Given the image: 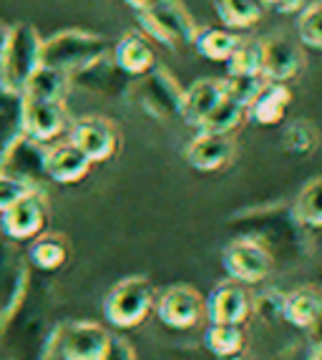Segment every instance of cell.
<instances>
[{
    "instance_id": "cell-39",
    "label": "cell",
    "mask_w": 322,
    "mask_h": 360,
    "mask_svg": "<svg viewBox=\"0 0 322 360\" xmlns=\"http://www.w3.org/2000/svg\"><path fill=\"white\" fill-rule=\"evenodd\" d=\"M6 38H8V25L0 23V51H3V46H6Z\"/></svg>"
},
{
    "instance_id": "cell-21",
    "label": "cell",
    "mask_w": 322,
    "mask_h": 360,
    "mask_svg": "<svg viewBox=\"0 0 322 360\" xmlns=\"http://www.w3.org/2000/svg\"><path fill=\"white\" fill-rule=\"evenodd\" d=\"M282 318L297 328V330H310L322 320V290L315 285H304L282 297Z\"/></svg>"
},
{
    "instance_id": "cell-27",
    "label": "cell",
    "mask_w": 322,
    "mask_h": 360,
    "mask_svg": "<svg viewBox=\"0 0 322 360\" xmlns=\"http://www.w3.org/2000/svg\"><path fill=\"white\" fill-rule=\"evenodd\" d=\"M247 119V108L242 103L232 101V98H221L209 116L197 127L199 134H217V136H232V131H237Z\"/></svg>"
},
{
    "instance_id": "cell-42",
    "label": "cell",
    "mask_w": 322,
    "mask_h": 360,
    "mask_svg": "<svg viewBox=\"0 0 322 360\" xmlns=\"http://www.w3.org/2000/svg\"><path fill=\"white\" fill-rule=\"evenodd\" d=\"M320 3H322V0H320Z\"/></svg>"
},
{
    "instance_id": "cell-12",
    "label": "cell",
    "mask_w": 322,
    "mask_h": 360,
    "mask_svg": "<svg viewBox=\"0 0 322 360\" xmlns=\"http://www.w3.org/2000/svg\"><path fill=\"white\" fill-rule=\"evenodd\" d=\"M141 96L143 108L156 119H172V116L181 114V96H184V86L176 81L172 71L167 66L156 63L146 76H141Z\"/></svg>"
},
{
    "instance_id": "cell-17",
    "label": "cell",
    "mask_w": 322,
    "mask_h": 360,
    "mask_svg": "<svg viewBox=\"0 0 322 360\" xmlns=\"http://www.w3.org/2000/svg\"><path fill=\"white\" fill-rule=\"evenodd\" d=\"M237 144L232 136H217V134H199L184 146L181 156L199 174H214L227 169L234 162Z\"/></svg>"
},
{
    "instance_id": "cell-24",
    "label": "cell",
    "mask_w": 322,
    "mask_h": 360,
    "mask_svg": "<svg viewBox=\"0 0 322 360\" xmlns=\"http://www.w3.org/2000/svg\"><path fill=\"white\" fill-rule=\"evenodd\" d=\"M217 18L221 28L242 33V30L255 28L264 15V6L259 0H212Z\"/></svg>"
},
{
    "instance_id": "cell-3",
    "label": "cell",
    "mask_w": 322,
    "mask_h": 360,
    "mask_svg": "<svg viewBox=\"0 0 322 360\" xmlns=\"http://www.w3.org/2000/svg\"><path fill=\"white\" fill-rule=\"evenodd\" d=\"M43 38L30 23L8 25L6 46L0 51V84L11 94H23L28 78L41 66Z\"/></svg>"
},
{
    "instance_id": "cell-41",
    "label": "cell",
    "mask_w": 322,
    "mask_h": 360,
    "mask_svg": "<svg viewBox=\"0 0 322 360\" xmlns=\"http://www.w3.org/2000/svg\"><path fill=\"white\" fill-rule=\"evenodd\" d=\"M310 360H322V350H317V353L315 355H312V358Z\"/></svg>"
},
{
    "instance_id": "cell-33",
    "label": "cell",
    "mask_w": 322,
    "mask_h": 360,
    "mask_svg": "<svg viewBox=\"0 0 322 360\" xmlns=\"http://www.w3.org/2000/svg\"><path fill=\"white\" fill-rule=\"evenodd\" d=\"M264 81L262 76H255V78H234L227 76L221 78V86H224V96L232 98V101L242 103L245 108H250V103L257 98V94L264 89Z\"/></svg>"
},
{
    "instance_id": "cell-34",
    "label": "cell",
    "mask_w": 322,
    "mask_h": 360,
    "mask_svg": "<svg viewBox=\"0 0 322 360\" xmlns=\"http://www.w3.org/2000/svg\"><path fill=\"white\" fill-rule=\"evenodd\" d=\"M285 146L287 151L300 156H307L317 146V131L310 121H295L285 131Z\"/></svg>"
},
{
    "instance_id": "cell-15",
    "label": "cell",
    "mask_w": 322,
    "mask_h": 360,
    "mask_svg": "<svg viewBox=\"0 0 322 360\" xmlns=\"http://www.w3.org/2000/svg\"><path fill=\"white\" fill-rule=\"evenodd\" d=\"M30 277L28 257L8 240H0V325L23 297Z\"/></svg>"
},
{
    "instance_id": "cell-14",
    "label": "cell",
    "mask_w": 322,
    "mask_h": 360,
    "mask_svg": "<svg viewBox=\"0 0 322 360\" xmlns=\"http://www.w3.org/2000/svg\"><path fill=\"white\" fill-rule=\"evenodd\" d=\"M204 315L209 323L217 325H245L252 315V295L247 285L234 280L214 285V290L204 297Z\"/></svg>"
},
{
    "instance_id": "cell-8",
    "label": "cell",
    "mask_w": 322,
    "mask_h": 360,
    "mask_svg": "<svg viewBox=\"0 0 322 360\" xmlns=\"http://www.w3.org/2000/svg\"><path fill=\"white\" fill-rule=\"evenodd\" d=\"M111 333L91 320H71L56 328L53 350L60 360H101Z\"/></svg>"
},
{
    "instance_id": "cell-38",
    "label": "cell",
    "mask_w": 322,
    "mask_h": 360,
    "mask_svg": "<svg viewBox=\"0 0 322 360\" xmlns=\"http://www.w3.org/2000/svg\"><path fill=\"white\" fill-rule=\"evenodd\" d=\"M121 3H126L134 13H141V11H149V8L159 6V3H164V0H121Z\"/></svg>"
},
{
    "instance_id": "cell-6",
    "label": "cell",
    "mask_w": 322,
    "mask_h": 360,
    "mask_svg": "<svg viewBox=\"0 0 322 360\" xmlns=\"http://www.w3.org/2000/svg\"><path fill=\"white\" fill-rule=\"evenodd\" d=\"M221 267L229 280L239 285H257L267 280L275 259L272 252L255 237H237L221 250Z\"/></svg>"
},
{
    "instance_id": "cell-13",
    "label": "cell",
    "mask_w": 322,
    "mask_h": 360,
    "mask_svg": "<svg viewBox=\"0 0 322 360\" xmlns=\"http://www.w3.org/2000/svg\"><path fill=\"white\" fill-rule=\"evenodd\" d=\"M3 232L11 242H23V240H36L38 234L46 232L48 222V202L46 192H28L11 207L3 212Z\"/></svg>"
},
{
    "instance_id": "cell-5",
    "label": "cell",
    "mask_w": 322,
    "mask_h": 360,
    "mask_svg": "<svg viewBox=\"0 0 322 360\" xmlns=\"http://www.w3.org/2000/svg\"><path fill=\"white\" fill-rule=\"evenodd\" d=\"M154 288L146 277L131 275L111 288L103 300V318L119 328V330H134L154 310Z\"/></svg>"
},
{
    "instance_id": "cell-28",
    "label": "cell",
    "mask_w": 322,
    "mask_h": 360,
    "mask_svg": "<svg viewBox=\"0 0 322 360\" xmlns=\"http://www.w3.org/2000/svg\"><path fill=\"white\" fill-rule=\"evenodd\" d=\"M295 222L307 229H322V176L304 181L292 205Z\"/></svg>"
},
{
    "instance_id": "cell-30",
    "label": "cell",
    "mask_w": 322,
    "mask_h": 360,
    "mask_svg": "<svg viewBox=\"0 0 322 360\" xmlns=\"http://www.w3.org/2000/svg\"><path fill=\"white\" fill-rule=\"evenodd\" d=\"M227 76L255 78L262 76V38H242L227 58Z\"/></svg>"
},
{
    "instance_id": "cell-1",
    "label": "cell",
    "mask_w": 322,
    "mask_h": 360,
    "mask_svg": "<svg viewBox=\"0 0 322 360\" xmlns=\"http://www.w3.org/2000/svg\"><path fill=\"white\" fill-rule=\"evenodd\" d=\"M41 290L43 285H38L36 277L30 275L23 297L0 325L3 342L15 360H46L48 353H53L56 328H48L46 323Z\"/></svg>"
},
{
    "instance_id": "cell-4",
    "label": "cell",
    "mask_w": 322,
    "mask_h": 360,
    "mask_svg": "<svg viewBox=\"0 0 322 360\" xmlns=\"http://www.w3.org/2000/svg\"><path fill=\"white\" fill-rule=\"evenodd\" d=\"M136 23L151 43L167 51L189 49L199 30L197 20L191 18V13L181 0H164L149 11L136 13Z\"/></svg>"
},
{
    "instance_id": "cell-26",
    "label": "cell",
    "mask_w": 322,
    "mask_h": 360,
    "mask_svg": "<svg viewBox=\"0 0 322 360\" xmlns=\"http://www.w3.org/2000/svg\"><path fill=\"white\" fill-rule=\"evenodd\" d=\"M68 91H71V81H68L66 73L48 66H38L36 73L28 78L20 96L43 98V101H66Z\"/></svg>"
},
{
    "instance_id": "cell-18",
    "label": "cell",
    "mask_w": 322,
    "mask_h": 360,
    "mask_svg": "<svg viewBox=\"0 0 322 360\" xmlns=\"http://www.w3.org/2000/svg\"><path fill=\"white\" fill-rule=\"evenodd\" d=\"M114 66L119 68L124 76L141 78L156 66V51L154 43L143 36L141 30H129L116 41L114 53H111Z\"/></svg>"
},
{
    "instance_id": "cell-9",
    "label": "cell",
    "mask_w": 322,
    "mask_h": 360,
    "mask_svg": "<svg viewBox=\"0 0 322 360\" xmlns=\"http://www.w3.org/2000/svg\"><path fill=\"white\" fill-rule=\"evenodd\" d=\"M68 141L76 146L91 164H101L114 159L121 146V134L114 121L106 116H84L71 124Z\"/></svg>"
},
{
    "instance_id": "cell-20",
    "label": "cell",
    "mask_w": 322,
    "mask_h": 360,
    "mask_svg": "<svg viewBox=\"0 0 322 360\" xmlns=\"http://www.w3.org/2000/svg\"><path fill=\"white\" fill-rule=\"evenodd\" d=\"M221 98H224L221 78H197L184 89L179 119H184V124H189L191 129H197Z\"/></svg>"
},
{
    "instance_id": "cell-16",
    "label": "cell",
    "mask_w": 322,
    "mask_h": 360,
    "mask_svg": "<svg viewBox=\"0 0 322 360\" xmlns=\"http://www.w3.org/2000/svg\"><path fill=\"white\" fill-rule=\"evenodd\" d=\"M304 66L302 46L287 36L262 38V78L269 84H287Z\"/></svg>"
},
{
    "instance_id": "cell-25",
    "label": "cell",
    "mask_w": 322,
    "mask_h": 360,
    "mask_svg": "<svg viewBox=\"0 0 322 360\" xmlns=\"http://www.w3.org/2000/svg\"><path fill=\"white\" fill-rule=\"evenodd\" d=\"M239 41H242V36L234 33V30L221 28V25H207V28L197 30L191 49L197 51L202 58L212 60V63H227V58L237 49Z\"/></svg>"
},
{
    "instance_id": "cell-35",
    "label": "cell",
    "mask_w": 322,
    "mask_h": 360,
    "mask_svg": "<svg viewBox=\"0 0 322 360\" xmlns=\"http://www.w3.org/2000/svg\"><path fill=\"white\" fill-rule=\"evenodd\" d=\"M28 192H33L30 186H25L23 181L13 179V176H8V174H3V172H0V214H3L6 210H11V207ZM36 192H38V189H36Z\"/></svg>"
},
{
    "instance_id": "cell-11",
    "label": "cell",
    "mask_w": 322,
    "mask_h": 360,
    "mask_svg": "<svg viewBox=\"0 0 322 360\" xmlns=\"http://www.w3.org/2000/svg\"><path fill=\"white\" fill-rule=\"evenodd\" d=\"M68 129L66 101L20 96V131L41 144H53Z\"/></svg>"
},
{
    "instance_id": "cell-22",
    "label": "cell",
    "mask_w": 322,
    "mask_h": 360,
    "mask_svg": "<svg viewBox=\"0 0 322 360\" xmlns=\"http://www.w3.org/2000/svg\"><path fill=\"white\" fill-rule=\"evenodd\" d=\"M290 103H292V89L287 84H269L267 81L247 108V119L255 121L257 127H277L285 119Z\"/></svg>"
},
{
    "instance_id": "cell-7",
    "label": "cell",
    "mask_w": 322,
    "mask_h": 360,
    "mask_svg": "<svg viewBox=\"0 0 322 360\" xmlns=\"http://www.w3.org/2000/svg\"><path fill=\"white\" fill-rule=\"evenodd\" d=\"M46 149H48V144H41V141L25 136V134L20 131L6 149L0 151V172L13 176V179L23 181L30 189L43 192V184L48 181Z\"/></svg>"
},
{
    "instance_id": "cell-40",
    "label": "cell",
    "mask_w": 322,
    "mask_h": 360,
    "mask_svg": "<svg viewBox=\"0 0 322 360\" xmlns=\"http://www.w3.org/2000/svg\"><path fill=\"white\" fill-rule=\"evenodd\" d=\"M259 3H262L264 8H275L277 3H282V0H259Z\"/></svg>"
},
{
    "instance_id": "cell-2",
    "label": "cell",
    "mask_w": 322,
    "mask_h": 360,
    "mask_svg": "<svg viewBox=\"0 0 322 360\" xmlns=\"http://www.w3.org/2000/svg\"><path fill=\"white\" fill-rule=\"evenodd\" d=\"M103 56H108V43L103 36L84 28H66L51 38H43L41 66L73 76Z\"/></svg>"
},
{
    "instance_id": "cell-10",
    "label": "cell",
    "mask_w": 322,
    "mask_h": 360,
    "mask_svg": "<svg viewBox=\"0 0 322 360\" xmlns=\"http://www.w3.org/2000/svg\"><path fill=\"white\" fill-rule=\"evenodd\" d=\"M156 318L172 330H191L204 318V297L191 285H172L154 300Z\"/></svg>"
},
{
    "instance_id": "cell-32",
    "label": "cell",
    "mask_w": 322,
    "mask_h": 360,
    "mask_svg": "<svg viewBox=\"0 0 322 360\" xmlns=\"http://www.w3.org/2000/svg\"><path fill=\"white\" fill-rule=\"evenodd\" d=\"M297 38L302 49L322 53V3H307L297 18Z\"/></svg>"
},
{
    "instance_id": "cell-37",
    "label": "cell",
    "mask_w": 322,
    "mask_h": 360,
    "mask_svg": "<svg viewBox=\"0 0 322 360\" xmlns=\"http://www.w3.org/2000/svg\"><path fill=\"white\" fill-rule=\"evenodd\" d=\"M307 6V0H282V3H277L272 11L275 13H285V15H292V13H302V8Z\"/></svg>"
},
{
    "instance_id": "cell-23",
    "label": "cell",
    "mask_w": 322,
    "mask_h": 360,
    "mask_svg": "<svg viewBox=\"0 0 322 360\" xmlns=\"http://www.w3.org/2000/svg\"><path fill=\"white\" fill-rule=\"evenodd\" d=\"M68 240L58 232H41L36 240L30 242L28 264H33L38 272H56L68 262Z\"/></svg>"
},
{
    "instance_id": "cell-29",
    "label": "cell",
    "mask_w": 322,
    "mask_h": 360,
    "mask_svg": "<svg viewBox=\"0 0 322 360\" xmlns=\"http://www.w3.org/2000/svg\"><path fill=\"white\" fill-rule=\"evenodd\" d=\"M247 335L242 330V325H217L209 323L204 330V348L217 358H234L245 350Z\"/></svg>"
},
{
    "instance_id": "cell-31",
    "label": "cell",
    "mask_w": 322,
    "mask_h": 360,
    "mask_svg": "<svg viewBox=\"0 0 322 360\" xmlns=\"http://www.w3.org/2000/svg\"><path fill=\"white\" fill-rule=\"evenodd\" d=\"M20 134V94L0 84V151Z\"/></svg>"
},
{
    "instance_id": "cell-19",
    "label": "cell",
    "mask_w": 322,
    "mask_h": 360,
    "mask_svg": "<svg viewBox=\"0 0 322 360\" xmlns=\"http://www.w3.org/2000/svg\"><path fill=\"white\" fill-rule=\"evenodd\" d=\"M94 164L71 141H53L46 149V176L56 184H76L86 179Z\"/></svg>"
},
{
    "instance_id": "cell-36",
    "label": "cell",
    "mask_w": 322,
    "mask_h": 360,
    "mask_svg": "<svg viewBox=\"0 0 322 360\" xmlns=\"http://www.w3.org/2000/svg\"><path fill=\"white\" fill-rule=\"evenodd\" d=\"M101 360H139V358H136L134 345L126 340V338L111 335L108 338V345H106V350H103Z\"/></svg>"
}]
</instances>
